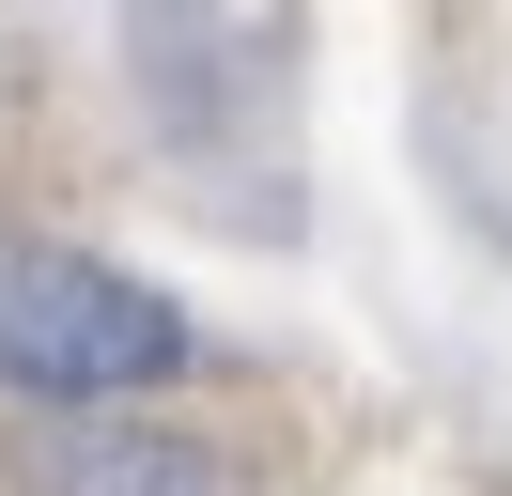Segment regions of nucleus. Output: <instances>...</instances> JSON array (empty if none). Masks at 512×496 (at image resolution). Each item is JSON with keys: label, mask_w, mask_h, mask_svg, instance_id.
<instances>
[{"label": "nucleus", "mask_w": 512, "mask_h": 496, "mask_svg": "<svg viewBox=\"0 0 512 496\" xmlns=\"http://www.w3.org/2000/svg\"><path fill=\"white\" fill-rule=\"evenodd\" d=\"M16 496H249V481H233V450H202V434L109 419V403H47Z\"/></svg>", "instance_id": "obj_2"}, {"label": "nucleus", "mask_w": 512, "mask_h": 496, "mask_svg": "<svg viewBox=\"0 0 512 496\" xmlns=\"http://www.w3.org/2000/svg\"><path fill=\"white\" fill-rule=\"evenodd\" d=\"M171 372H187V310L171 295H140L94 248L0 233V388L16 403H125V388H171Z\"/></svg>", "instance_id": "obj_1"}]
</instances>
